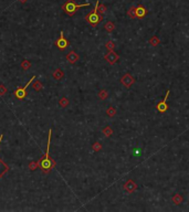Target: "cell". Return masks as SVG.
<instances>
[{"label": "cell", "instance_id": "obj_1", "mask_svg": "<svg viewBox=\"0 0 189 212\" xmlns=\"http://www.w3.org/2000/svg\"><path fill=\"white\" fill-rule=\"evenodd\" d=\"M51 134H52V130L50 129L49 130V138H48V146H46V155H44V158L41 159V161L39 162V166L40 168L44 171V173H49L50 170L52 169V167H54V161L52 160L51 158H50V155H49V152H50V144H51Z\"/></svg>", "mask_w": 189, "mask_h": 212}, {"label": "cell", "instance_id": "obj_2", "mask_svg": "<svg viewBox=\"0 0 189 212\" xmlns=\"http://www.w3.org/2000/svg\"><path fill=\"white\" fill-rule=\"evenodd\" d=\"M98 7H100V0L96 1V5H95L94 11L90 12L85 15V21L88 22V24H91L92 27H96L100 22L103 20V15L101 13H98Z\"/></svg>", "mask_w": 189, "mask_h": 212}, {"label": "cell", "instance_id": "obj_3", "mask_svg": "<svg viewBox=\"0 0 189 212\" xmlns=\"http://www.w3.org/2000/svg\"><path fill=\"white\" fill-rule=\"evenodd\" d=\"M90 6V2H86V3H82V5H77L75 3L74 0H67V2L64 3L63 6H62V10H63L67 15H74L77 11V9L80 8H83V7H88Z\"/></svg>", "mask_w": 189, "mask_h": 212}, {"label": "cell", "instance_id": "obj_4", "mask_svg": "<svg viewBox=\"0 0 189 212\" xmlns=\"http://www.w3.org/2000/svg\"><path fill=\"white\" fill-rule=\"evenodd\" d=\"M36 80V76H32L31 77V80L29 81V82L27 83V84L23 86V87H18L17 88V91L15 92V97L18 98V100H22V98H25V96H26V90H27V87L29 86V85L31 84V82L32 81H34Z\"/></svg>", "mask_w": 189, "mask_h": 212}, {"label": "cell", "instance_id": "obj_5", "mask_svg": "<svg viewBox=\"0 0 189 212\" xmlns=\"http://www.w3.org/2000/svg\"><path fill=\"white\" fill-rule=\"evenodd\" d=\"M119 55L117 53H115L114 51H108L106 54L104 55V60L106 61L107 63H110L111 65H114V64L119 61Z\"/></svg>", "mask_w": 189, "mask_h": 212}, {"label": "cell", "instance_id": "obj_6", "mask_svg": "<svg viewBox=\"0 0 189 212\" xmlns=\"http://www.w3.org/2000/svg\"><path fill=\"white\" fill-rule=\"evenodd\" d=\"M169 93H170V90H168L167 93H166V96L164 97V100H163L162 102H159V103L157 104V106H156V108H157V111H158L159 113L167 112V109H168L167 98H168V95H169Z\"/></svg>", "mask_w": 189, "mask_h": 212}, {"label": "cell", "instance_id": "obj_7", "mask_svg": "<svg viewBox=\"0 0 189 212\" xmlns=\"http://www.w3.org/2000/svg\"><path fill=\"white\" fill-rule=\"evenodd\" d=\"M134 82H135V79L131 75V74H129V73H126L125 75H123V77L121 79V83L127 88L131 87Z\"/></svg>", "mask_w": 189, "mask_h": 212}, {"label": "cell", "instance_id": "obj_8", "mask_svg": "<svg viewBox=\"0 0 189 212\" xmlns=\"http://www.w3.org/2000/svg\"><path fill=\"white\" fill-rule=\"evenodd\" d=\"M55 44H57V46H58L60 50H64V49H67V46H69V41L64 38L63 31H61V33H60V38H59L58 41L55 42Z\"/></svg>", "mask_w": 189, "mask_h": 212}, {"label": "cell", "instance_id": "obj_9", "mask_svg": "<svg viewBox=\"0 0 189 212\" xmlns=\"http://www.w3.org/2000/svg\"><path fill=\"white\" fill-rule=\"evenodd\" d=\"M123 188H124V190H125L126 192H128V193H132V192H134V191L137 189V185H136V183H135L132 179H129V180H127V181L124 183Z\"/></svg>", "mask_w": 189, "mask_h": 212}, {"label": "cell", "instance_id": "obj_10", "mask_svg": "<svg viewBox=\"0 0 189 212\" xmlns=\"http://www.w3.org/2000/svg\"><path fill=\"white\" fill-rule=\"evenodd\" d=\"M146 15H147V10L145 7L142 6V5L136 7V17H137V18L142 19V18H144V17H146Z\"/></svg>", "mask_w": 189, "mask_h": 212}, {"label": "cell", "instance_id": "obj_11", "mask_svg": "<svg viewBox=\"0 0 189 212\" xmlns=\"http://www.w3.org/2000/svg\"><path fill=\"white\" fill-rule=\"evenodd\" d=\"M67 60L69 61V62H70L71 64H73V63H75L76 61L79 60V55L76 54V53H75L74 51H71L70 53H69V54L67 55Z\"/></svg>", "mask_w": 189, "mask_h": 212}, {"label": "cell", "instance_id": "obj_12", "mask_svg": "<svg viewBox=\"0 0 189 212\" xmlns=\"http://www.w3.org/2000/svg\"><path fill=\"white\" fill-rule=\"evenodd\" d=\"M1 139H2V135L0 136V142H1ZM8 169H9V168H8V166H7V165L5 164V162L1 160V159H0V177L2 176L3 173H6Z\"/></svg>", "mask_w": 189, "mask_h": 212}, {"label": "cell", "instance_id": "obj_13", "mask_svg": "<svg viewBox=\"0 0 189 212\" xmlns=\"http://www.w3.org/2000/svg\"><path fill=\"white\" fill-rule=\"evenodd\" d=\"M104 28H105V30H106L108 33H111V32H113V31L115 30V24H114L112 21H108L105 23Z\"/></svg>", "mask_w": 189, "mask_h": 212}, {"label": "cell", "instance_id": "obj_14", "mask_svg": "<svg viewBox=\"0 0 189 212\" xmlns=\"http://www.w3.org/2000/svg\"><path fill=\"white\" fill-rule=\"evenodd\" d=\"M184 201V198L183 196H180V194H175L174 197H173V202L175 204H180V203Z\"/></svg>", "mask_w": 189, "mask_h": 212}, {"label": "cell", "instance_id": "obj_15", "mask_svg": "<svg viewBox=\"0 0 189 212\" xmlns=\"http://www.w3.org/2000/svg\"><path fill=\"white\" fill-rule=\"evenodd\" d=\"M103 134L106 137H110V136H112V135H113V129H112L110 126H106L105 128H103Z\"/></svg>", "mask_w": 189, "mask_h": 212}, {"label": "cell", "instance_id": "obj_16", "mask_svg": "<svg viewBox=\"0 0 189 212\" xmlns=\"http://www.w3.org/2000/svg\"><path fill=\"white\" fill-rule=\"evenodd\" d=\"M127 15H129L132 19H135V17H136V7H131L129 10L127 11Z\"/></svg>", "mask_w": 189, "mask_h": 212}, {"label": "cell", "instance_id": "obj_17", "mask_svg": "<svg viewBox=\"0 0 189 212\" xmlns=\"http://www.w3.org/2000/svg\"><path fill=\"white\" fill-rule=\"evenodd\" d=\"M159 42H160V41H159V39L157 36H153L152 39L149 40V44L153 46H157L159 44Z\"/></svg>", "mask_w": 189, "mask_h": 212}, {"label": "cell", "instance_id": "obj_18", "mask_svg": "<svg viewBox=\"0 0 189 212\" xmlns=\"http://www.w3.org/2000/svg\"><path fill=\"white\" fill-rule=\"evenodd\" d=\"M105 46H106V49L108 51H114V49H115V43H114L113 41H107V42L105 43Z\"/></svg>", "mask_w": 189, "mask_h": 212}, {"label": "cell", "instance_id": "obj_19", "mask_svg": "<svg viewBox=\"0 0 189 212\" xmlns=\"http://www.w3.org/2000/svg\"><path fill=\"white\" fill-rule=\"evenodd\" d=\"M106 114L110 116V117H113V116H115V114H116V109L114 108L113 106H111V107H108V108H107Z\"/></svg>", "mask_w": 189, "mask_h": 212}, {"label": "cell", "instance_id": "obj_20", "mask_svg": "<svg viewBox=\"0 0 189 212\" xmlns=\"http://www.w3.org/2000/svg\"><path fill=\"white\" fill-rule=\"evenodd\" d=\"M107 91L106 90H102V91H100L98 92V98H101V100H105L107 97Z\"/></svg>", "mask_w": 189, "mask_h": 212}, {"label": "cell", "instance_id": "obj_21", "mask_svg": "<svg viewBox=\"0 0 189 212\" xmlns=\"http://www.w3.org/2000/svg\"><path fill=\"white\" fill-rule=\"evenodd\" d=\"M92 148H93V150L94 152H100L102 149V146H101V144L100 142H94L93 144V146H92Z\"/></svg>", "mask_w": 189, "mask_h": 212}, {"label": "cell", "instance_id": "obj_22", "mask_svg": "<svg viewBox=\"0 0 189 212\" xmlns=\"http://www.w3.org/2000/svg\"><path fill=\"white\" fill-rule=\"evenodd\" d=\"M53 76H54L55 79H58V80L61 79L62 76H63V72H62L61 70H57V71H55L54 74H53Z\"/></svg>", "mask_w": 189, "mask_h": 212}, {"label": "cell", "instance_id": "obj_23", "mask_svg": "<svg viewBox=\"0 0 189 212\" xmlns=\"http://www.w3.org/2000/svg\"><path fill=\"white\" fill-rule=\"evenodd\" d=\"M100 8H101V10H100V13H101V15H103L104 12L106 11V8H105V7H104L103 5H100Z\"/></svg>", "mask_w": 189, "mask_h": 212}, {"label": "cell", "instance_id": "obj_24", "mask_svg": "<svg viewBox=\"0 0 189 212\" xmlns=\"http://www.w3.org/2000/svg\"><path fill=\"white\" fill-rule=\"evenodd\" d=\"M60 104H61L62 106H67V100L65 98V97H63V100L60 102Z\"/></svg>", "mask_w": 189, "mask_h": 212}, {"label": "cell", "instance_id": "obj_25", "mask_svg": "<svg viewBox=\"0 0 189 212\" xmlns=\"http://www.w3.org/2000/svg\"><path fill=\"white\" fill-rule=\"evenodd\" d=\"M25 1H26V0H21V2H25Z\"/></svg>", "mask_w": 189, "mask_h": 212}]
</instances>
